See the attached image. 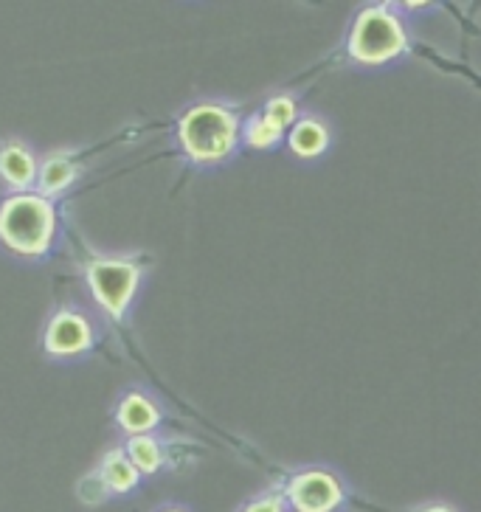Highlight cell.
I'll return each instance as SVG.
<instances>
[{
    "instance_id": "obj_9",
    "label": "cell",
    "mask_w": 481,
    "mask_h": 512,
    "mask_svg": "<svg viewBox=\"0 0 481 512\" xmlns=\"http://www.w3.org/2000/svg\"><path fill=\"white\" fill-rule=\"evenodd\" d=\"M0 178L17 195L29 192L37 181V158L23 141H9L0 147Z\"/></svg>"
},
{
    "instance_id": "obj_16",
    "label": "cell",
    "mask_w": 481,
    "mask_h": 512,
    "mask_svg": "<svg viewBox=\"0 0 481 512\" xmlns=\"http://www.w3.org/2000/svg\"><path fill=\"white\" fill-rule=\"evenodd\" d=\"M417 512H456L451 504H442V501H434V504H422Z\"/></svg>"
},
{
    "instance_id": "obj_6",
    "label": "cell",
    "mask_w": 481,
    "mask_h": 512,
    "mask_svg": "<svg viewBox=\"0 0 481 512\" xmlns=\"http://www.w3.org/2000/svg\"><path fill=\"white\" fill-rule=\"evenodd\" d=\"M96 344V324L82 307H60L48 318L43 347L51 358H76Z\"/></svg>"
},
{
    "instance_id": "obj_3",
    "label": "cell",
    "mask_w": 481,
    "mask_h": 512,
    "mask_svg": "<svg viewBox=\"0 0 481 512\" xmlns=\"http://www.w3.org/2000/svg\"><path fill=\"white\" fill-rule=\"evenodd\" d=\"M408 31L389 6H366L355 17L346 51L361 65H383L406 54Z\"/></svg>"
},
{
    "instance_id": "obj_15",
    "label": "cell",
    "mask_w": 481,
    "mask_h": 512,
    "mask_svg": "<svg viewBox=\"0 0 481 512\" xmlns=\"http://www.w3.org/2000/svg\"><path fill=\"white\" fill-rule=\"evenodd\" d=\"M285 510H287V504L282 493H265V496L248 501L240 512H285Z\"/></svg>"
},
{
    "instance_id": "obj_10",
    "label": "cell",
    "mask_w": 481,
    "mask_h": 512,
    "mask_svg": "<svg viewBox=\"0 0 481 512\" xmlns=\"http://www.w3.org/2000/svg\"><path fill=\"white\" fill-rule=\"evenodd\" d=\"M290 152L301 158V161H313L318 155H324L330 147V127L327 121H321L318 116H301L293 124L290 136H287Z\"/></svg>"
},
{
    "instance_id": "obj_13",
    "label": "cell",
    "mask_w": 481,
    "mask_h": 512,
    "mask_svg": "<svg viewBox=\"0 0 481 512\" xmlns=\"http://www.w3.org/2000/svg\"><path fill=\"white\" fill-rule=\"evenodd\" d=\"M240 138H245V144L254 150H273L285 138V130H279L262 113H254L245 124H240Z\"/></svg>"
},
{
    "instance_id": "obj_8",
    "label": "cell",
    "mask_w": 481,
    "mask_h": 512,
    "mask_svg": "<svg viewBox=\"0 0 481 512\" xmlns=\"http://www.w3.org/2000/svg\"><path fill=\"white\" fill-rule=\"evenodd\" d=\"M161 422V406L144 392H127L116 406V425L130 437L150 434Z\"/></svg>"
},
{
    "instance_id": "obj_11",
    "label": "cell",
    "mask_w": 481,
    "mask_h": 512,
    "mask_svg": "<svg viewBox=\"0 0 481 512\" xmlns=\"http://www.w3.org/2000/svg\"><path fill=\"white\" fill-rule=\"evenodd\" d=\"M99 482L105 484L107 493L113 496H127L133 493L141 482V473H138L133 462L127 459L124 448H110L99 462Z\"/></svg>"
},
{
    "instance_id": "obj_17",
    "label": "cell",
    "mask_w": 481,
    "mask_h": 512,
    "mask_svg": "<svg viewBox=\"0 0 481 512\" xmlns=\"http://www.w3.org/2000/svg\"><path fill=\"white\" fill-rule=\"evenodd\" d=\"M161 512H186V510H181V507H164Z\"/></svg>"
},
{
    "instance_id": "obj_4",
    "label": "cell",
    "mask_w": 481,
    "mask_h": 512,
    "mask_svg": "<svg viewBox=\"0 0 481 512\" xmlns=\"http://www.w3.org/2000/svg\"><path fill=\"white\" fill-rule=\"evenodd\" d=\"M141 262L136 256H93L85 265V282L96 304L110 318H124L141 287Z\"/></svg>"
},
{
    "instance_id": "obj_5",
    "label": "cell",
    "mask_w": 481,
    "mask_h": 512,
    "mask_svg": "<svg viewBox=\"0 0 481 512\" xmlns=\"http://www.w3.org/2000/svg\"><path fill=\"white\" fill-rule=\"evenodd\" d=\"M285 504L293 512H338L344 507V482L324 467L296 473L285 487Z\"/></svg>"
},
{
    "instance_id": "obj_2",
    "label": "cell",
    "mask_w": 481,
    "mask_h": 512,
    "mask_svg": "<svg viewBox=\"0 0 481 512\" xmlns=\"http://www.w3.org/2000/svg\"><path fill=\"white\" fill-rule=\"evenodd\" d=\"M178 138L192 164H220L240 144V116L223 102H200L181 116Z\"/></svg>"
},
{
    "instance_id": "obj_7",
    "label": "cell",
    "mask_w": 481,
    "mask_h": 512,
    "mask_svg": "<svg viewBox=\"0 0 481 512\" xmlns=\"http://www.w3.org/2000/svg\"><path fill=\"white\" fill-rule=\"evenodd\" d=\"M79 178V164H76L74 158H71V152L57 150V152H48L46 158L37 164V195L46 197H60L62 192H68L74 181Z\"/></svg>"
},
{
    "instance_id": "obj_14",
    "label": "cell",
    "mask_w": 481,
    "mask_h": 512,
    "mask_svg": "<svg viewBox=\"0 0 481 512\" xmlns=\"http://www.w3.org/2000/svg\"><path fill=\"white\" fill-rule=\"evenodd\" d=\"M259 113L271 121V124H276L279 130H287V127H293L296 119H299V105H296V99H293V96L279 93V96H271Z\"/></svg>"
},
{
    "instance_id": "obj_1",
    "label": "cell",
    "mask_w": 481,
    "mask_h": 512,
    "mask_svg": "<svg viewBox=\"0 0 481 512\" xmlns=\"http://www.w3.org/2000/svg\"><path fill=\"white\" fill-rule=\"evenodd\" d=\"M57 209L37 192L6 197L0 203V245L26 259H43L57 240Z\"/></svg>"
},
{
    "instance_id": "obj_12",
    "label": "cell",
    "mask_w": 481,
    "mask_h": 512,
    "mask_svg": "<svg viewBox=\"0 0 481 512\" xmlns=\"http://www.w3.org/2000/svg\"><path fill=\"white\" fill-rule=\"evenodd\" d=\"M127 459L133 462L141 476H152L164 467V448L152 434H141V437H130L124 445Z\"/></svg>"
}]
</instances>
